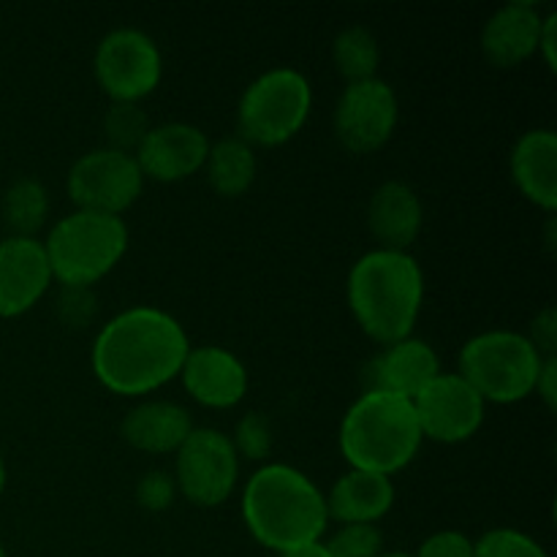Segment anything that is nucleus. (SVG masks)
Returning a JSON list of instances; mask_svg holds the SVG:
<instances>
[{
  "mask_svg": "<svg viewBox=\"0 0 557 557\" xmlns=\"http://www.w3.org/2000/svg\"><path fill=\"white\" fill-rule=\"evenodd\" d=\"M533 346L539 348L542 357H555V348H557V313L553 305L536 313V319L531 321V332H528Z\"/></svg>",
  "mask_w": 557,
  "mask_h": 557,
  "instance_id": "32",
  "label": "nucleus"
},
{
  "mask_svg": "<svg viewBox=\"0 0 557 557\" xmlns=\"http://www.w3.org/2000/svg\"><path fill=\"white\" fill-rule=\"evenodd\" d=\"M413 557H473V539L462 531H438L419 544Z\"/></svg>",
  "mask_w": 557,
  "mask_h": 557,
  "instance_id": "31",
  "label": "nucleus"
},
{
  "mask_svg": "<svg viewBox=\"0 0 557 557\" xmlns=\"http://www.w3.org/2000/svg\"><path fill=\"white\" fill-rule=\"evenodd\" d=\"M330 557H381L384 555V533L373 522L343 525L330 542H324Z\"/></svg>",
  "mask_w": 557,
  "mask_h": 557,
  "instance_id": "27",
  "label": "nucleus"
},
{
  "mask_svg": "<svg viewBox=\"0 0 557 557\" xmlns=\"http://www.w3.org/2000/svg\"><path fill=\"white\" fill-rule=\"evenodd\" d=\"M381 557H413V555H408V553H384Z\"/></svg>",
  "mask_w": 557,
  "mask_h": 557,
  "instance_id": "37",
  "label": "nucleus"
},
{
  "mask_svg": "<svg viewBox=\"0 0 557 557\" xmlns=\"http://www.w3.org/2000/svg\"><path fill=\"white\" fill-rule=\"evenodd\" d=\"M277 557H330V553H326L324 542H315V544H305V547H297V549H288V553H281Z\"/></svg>",
  "mask_w": 557,
  "mask_h": 557,
  "instance_id": "35",
  "label": "nucleus"
},
{
  "mask_svg": "<svg viewBox=\"0 0 557 557\" xmlns=\"http://www.w3.org/2000/svg\"><path fill=\"white\" fill-rule=\"evenodd\" d=\"M44 243L36 237L0 239V319H16L27 313L52 286Z\"/></svg>",
  "mask_w": 557,
  "mask_h": 557,
  "instance_id": "14",
  "label": "nucleus"
},
{
  "mask_svg": "<svg viewBox=\"0 0 557 557\" xmlns=\"http://www.w3.org/2000/svg\"><path fill=\"white\" fill-rule=\"evenodd\" d=\"M96 292L92 286H60L58 294V319L71 330H82L96 315Z\"/></svg>",
  "mask_w": 557,
  "mask_h": 557,
  "instance_id": "29",
  "label": "nucleus"
},
{
  "mask_svg": "<svg viewBox=\"0 0 557 557\" xmlns=\"http://www.w3.org/2000/svg\"><path fill=\"white\" fill-rule=\"evenodd\" d=\"M103 131H107L109 139L107 147L134 156L136 147L141 145V139H145L147 131H150V120H147L145 109H141L139 103L112 101L107 114H103Z\"/></svg>",
  "mask_w": 557,
  "mask_h": 557,
  "instance_id": "25",
  "label": "nucleus"
},
{
  "mask_svg": "<svg viewBox=\"0 0 557 557\" xmlns=\"http://www.w3.org/2000/svg\"><path fill=\"white\" fill-rule=\"evenodd\" d=\"M177 482L169 471H147L136 482V504L147 511H166L177 498Z\"/></svg>",
  "mask_w": 557,
  "mask_h": 557,
  "instance_id": "30",
  "label": "nucleus"
},
{
  "mask_svg": "<svg viewBox=\"0 0 557 557\" xmlns=\"http://www.w3.org/2000/svg\"><path fill=\"white\" fill-rule=\"evenodd\" d=\"M395 484L392 476L373 471H359L348 468L335 484H332L326 498V515L330 520L343 522V525H357V522H379L381 517L389 515L395 506Z\"/></svg>",
  "mask_w": 557,
  "mask_h": 557,
  "instance_id": "21",
  "label": "nucleus"
},
{
  "mask_svg": "<svg viewBox=\"0 0 557 557\" xmlns=\"http://www.w3.org/2000/svg\"><path fill=\"white\" fill-rule=\"evenodd\" d=\"M511 180L528 201L542 210L557 207V134L553 128L525 131L509 156Z\"/></svg>",
  "mask_w": 557,
  "mask_h": 557,
  "instance_id": "19",
  "label": "nucleus"
},
{
  "mask_svg": "<svg viewBox=\"0 0 557 557\" xmlns=\"http://www.w3.org/2000/svg\"><path fill=\"white\" fill-rule=\"evenodd\" d=\"M3 221L14 237H36L49 215V190L36 177H16L3 194Z\"/></svg>",
  "mask_w": 557,
  "mask_h": 557,
  "instance_id": "23",
  "label": "nucleus"
},
{
  "mask_svg": "<svg viewBox=\"0 0 557 557\" xmlns=\"http://www.w3.org/2000/svg\"><path fill=\"white\" fill-rule=\"evenodd\" d=\"M555 27H557V14L549 11L544 14V25H542V36H539V52H542L544 63H547L549 71H555Z\"/></svg>",
  "mask_w": 557,
  "mask_h": 557,
  "instance_id": "34",
  "label": "nucleus"
},
{
  "mask_svg": "<svg viewBox=\"0 0 557 557\" xmlns=\"http://www.w3.org/2000/svg\"><path fill=\"white\" fill-rule=\"evenodd\" d=\"M228 438H232L237 457L253 462H264L272 455V444H275L270 419L261 411L245 413L237 422V428H234V435H228Z\"/></svg>",
  "mask_w": 557,
  "mask_h": 557,
  "instance_id": "28",
  "label": "nucleus"
},
{
  "mask_svg": "<svg viewBox=\"0 0 557 557\" xmlns=\"http://www.w3.org/2000/svg\"><path fill=\"white\" fill-rule=\"evenodd\" d=\"M544 14L533 0L500 5L482 27V52L498 69H515L539 52Z\"/></svg>",
  "mask_w": 557,
  "mask_h": 557,
  "instance_id": "16",
  "label": "nucleus"
},
{
  "mask_svg": "<svg viewBox=\"0 0 557 557\" xmlns=\"http://www.w3.org/2000/svg\"><path fill=\"white\" fill-rule=\"evenodd\" d=\"M400 117L395 87L381 76L362 82H348L335 103L332 125L341 145L351 152L381 150L392 139Z\"/></svg>",
  "mask_w": 557,
  "mask_h": 557,
  "instance_id": "11",
  "label": "nucleus"
},
{
  "mask_svg": "<svg viewBox=\"0 0 557 557\" xmlns=\"http://www.w3.org/2000/svg\"><path fill=\"white\" fill-rule=\"evenodd\" d=\"M310 107H313V90L308 76L292 65H275L256 76L239 96V136L248 145H286L308 123Z\"/></svg>",
  "mask_w": 557,
  "mask_h": 557,
  "instance_id": "7",
  "label": "nucleus"
},
{
  "mask_svg": "<svg viewBox=\"0 0 557 557\" xmlns=\"http://www.w3.org/2000/svg\"><path fill=\"white\" fill-rule=\"evenodd\" d=\"M422 441L413 403L381 389H368L351 403L337 435L348 466L384 476L403 471Z\"/></svg>",
  "mask_w": 557,
  "mask_h": 557,
  "instance_id": "4",
  "label": "nucleus"
},
{
  "mask_svg": "<svg viewBox=\"0 0 557 557\" xmlns=\"http://www.w3.org/2000/svg\"><path fill=\"white\" fill-rule=\"evenodd\" d=\"M243 520L250 536L275 555L321 542L330 525L319 484L286 462H267L245 482Z\"/></svg>",
  "mask_w": 557,
  "mask_h": 557,
  "instance_id": "2",
  "label": "nucleus"
},
{
  "mask_svg": "<svg viewBox=\"0 0 557 557\" xmlns=\"http://www.w3.org/2000/svg\"><path fill=\"white\" fill-rule=\"evenodd\" d=\"M65 190L76 210L123 215L145 190V174L131 152L96 147L71 163Z\"/></svg>",
  "mask_w": 557,
  "mask_h": 557,
  "instance_id": "10",
  "label": "nucleus"
},
{
  "mask_svg": "<svg viewBox=\"0 0 557 557\" xmlns=\"http://www.w3.org/2000/svg\"><path fill=\"white\" fill-rule=\"evenodd\" d=\"M256 169H259V161H256L253 145H248L243 136L218 139L215 145H210L205 161L207 183L221 196H243L253 185Z\"/></svg>",
  "mask_w": 557,
  "mask_h": 557,
  "instance_id": "22",
  "label": "nucleus"
},
{
  "mask_svg": "<svg viewBox=\"0 0 557 557\" xmlns=\"http://www.w3.org/2000/svg\"><path fill=\"white\" fill-rule=\"evenodd\" d=\"M0 557H9V553H5V547H3V544H0Z\"/></svg>",
  "mask_w": 557,
  "mask_h": 557,
  "instance_id": "38",
  "label": "nucleus"
},
{
  "mask_svg": "<svg viewBox=\"0 0 557 557\" xmlns=\"http://www.w3.org/2000/svg\"><path fill=\"white\" fill-rule=\"evenodd\" d=\"M424 223V207L406 180H384L368 201V226L381 248L408 250Z\"/></svg>",
  "mask_w": 557,
  "mask_h": 557,
  "instance_id": "18",
  "label": "nucleus"
},
{
  "mask_svg": "<svg viewBox=\"0 0 557 557\" xmlns=\"http://www.w3.org/2000/svg\"><path fill=\"white\" fill-rule=\"evenodd\" d=\"M473 557H549V553L528 533L493 528L473 542Z\"/></svg>",
  "mask_w": 557,
  "mask_h": 557,
  "instance_id": "26",
  "label": "nucleus"
},
{
  "mask_svg": "<svg viewBox=\"0 0 557 557\" xmlns=\"http://www.w3.org/2000/svg\"><path fill=\"white\" fill-rule=\"evenodd\" d=\"M346 297L364 335L389 346L417 326L424 302V272L408 250H368L348 270Z\"/></svg>",
  "mask_w": 557,
  "mask_h": 557,
  "instance_id": "3",
  "label": "nucleus"
},
{
  "mask_svg": "<svg viewBox=\"0 0 557 557\" xmlns=\"http://www.w3.org/2000/svg\"><path fill=\"white\" fill-rule=\"evenodd\" d=\"M542 395V400L547 403V408L553 411L557 406V359L547 357L544 359L542 370H539V379H536V389Z\"/></svg>",
  "mask_w": 557,
  "mask_h": 557,
  "instance_id": "33",
  "label": "nucleus"
},
{
  "mask_svg": "<svg viewBox=\"0 0 557 557\" xmlns=\"http://www.w3.org/2000/svg\"><path fill=\"white\" fill-rule=\"evenodd\" d=\"M183 386L207 408H232L248 395L250 375L237 354L223 346H196L180 370Z\"/></svg>",
  "mask_w": 557,
  "mask_h": 557,
  "instance_id": "15",
  "label": "nucleus"
},
{
  "mask_svg": "<svg viewBox=\"0 0 557 557\" xmlns=\"http://www.w3.org/2000/svg\"><path fill=\"white\" fill-rule=\"evenodd\" d=\"M422 438L435 444H462L473 438L484 422L487 403L460 373L441 370L417 397H413Z\"/></svg>",
  "mask_w": 557,
  "mask_h": 557,
  "instance_id": "12",
  "label": "nucleus"
},
{
  "mask_svg": "<svg viewBox=\"0 0 557 557\" xmlns=\"http://www.w3.org/2000/svg\"><path fill=\"white\" fill-rule=\"evenodd\" d=\"M207 152H210V139L199 125L172 120V123L150 125L134 158L145 180L177 183L205 169Z\"/></svg>",
  "mask_w": 557,
  "mask_h": 557,
  "instance_id": "13",
  "label": "nucleus"
},
{
  "mask_svg": "<svg viewBox=\"0 0 557 557\" xmlns=\"http://www.w3.org/2000/svg\"><path fill=\"white\" fill-rule=\"evenodd\" d=\"M368 370L370 389L413 400L441 373V359L428 341L408 335L403 341L389 343L370 362Z\"/></svg>",
  "mask_w": 557,
  "mask_h": 557,
  "instance_id": "17",
  "label": "nucleus"
},
{
  "mask_svg": "<svg viewBox=\"0 0 557 557\" xmlns=\"http://www.w3.org/2000/svg\"><path fill=\"white\" fill-rule=\"evenodd\" d=\"M41 243L60 286H92L123 261L128 226L120 215L74 210L60 218Z\"/></svg>",
  "mask_w": 557,
  "mask_h": 557,
  "instance_id": "5",
  "label": "nucleus"
},
{
  "mask_svg": "<svg viewBox=\"0 0 557 557\" xmlns=\"http://www.w3.org/2000/svg\"><path fill=\"white\" fill-rule=\"evenodd\" d=\"M188 351V332L172 313L134 305L98 330L90 364L109 392L141 397L177 379Z\"/></svg>",
  "mask_w": 557,
  "mask_h": 557,
  "instance_id": "1",
  "label": "nucleus"
},
{
  "mask_svg": "<svg viewBox=\"0 0 557 557\" xmlns=\"http://www.w3.org/2000/svg\"><path fill=\"white\" fill-rule=\"evenodd\" d=\"M92 74L112 101L139 103L163 76L161 47L141 27H114L98 41Z\"/></svg>",
  "mask_w": 557,
  "mask_h": 557,
  "instance_id": "8",
  "label": "nucleus"
},
{
  "mask_svg": "<svg viewBox=\"0 0 557 557\" xmlns=\"http://www.w3.org/2000/svg\"><path fill=\"white\" fill-rule=\"evenodd\" d=\"M194 430L188 408L174 400H145L125 413L120 435L147 455H169L183 446Z\"/></svg>",
  "mask_w": 557,
  "mask_h": 557,
  "instance_id": "20",
  "label": "nucleus"
},
{
  "mask_svg": "<svg viewBox=\"0 0 557 557\" xmlns=\"http://www.w3.org/2000/svg\"><path fill=\"white\" fill-rule=\"evenodd\" d=\"M544 359L531 337L515 330H487L466 341L457 373L482 395L484 403H520L536 389Z\"/></svg>",
  "mask_w": 557,
  "mask_h": 557,
  "instance_id": "6",
  "label": "nucleus"
},
{
  "mask_svg": "<svg viewBox=\"0 0 557 557\" xmlns=\"http://www.w3.org/2000/svg\"><path fill=\"white\" fill-rule=\"evenodd\" d=\"M5 479H9V473H5V462H3V455H0V495H3V490H5Z\"/></svg>",
  "mask_w": 557,
  "mask_h": 557,
  "instance_id": "36",
  "label": "nucleus"
},
{
  "mask_svg": "<svg viewBox=\"0 0 557 557\" xmlns=\"http://www.w3.org/2000/svg\"><path fill=\"white\" fill-rule=\"evenodd\" d=\"M332 60L348 82L373 79L381 65L379 38L364 25L343 27L332 41Z\"/></svg>",
  "mask_w": 557,
  "mask_h": 557,
  "instance_id": "24",
  "label": "nucleus"
},
{
  "mask_svg": "<svg viewBox=\"0 0 557 557\" xmlns=\"http://www.w3.org/2000/svg\"><path fill=\"white\" fill-rule=\"evenodd\" d=\"M174 482L190 504L212 509L232 498L239 479V457L232 438L218 428H194L174 451Z\"/></svg>",
  "mask_w": 557,
  "mask_h": 557,
  "instance_id": "9",
  "label": "nucleus"
}]
</instances>
